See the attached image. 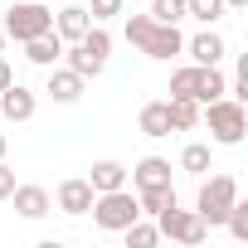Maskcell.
<instances>
[{"instance_id":"484cf974","label":"cell","mask_w":248,"mask_h":248,"mask_svg":"<svg viewBox=\"0 0 248 248\" xmlns=\"http://www.w3.org/2000/svg\"><path fill=\"white\" fill-rule=\"evenodd\" d=\"M224 88H229V83H224L219 63H209V68H204V88H200V107H204V102H214V97H224Z\"/></svg>"},{"instance_id":"2e32d148","label":"cell","mask_w":248,"mask_h":248,"mask_svg":"<svg viewBox=\"0 0 248 248\" xmlns=\"http://www.w3.org/2000/svg\"><path fill=\"white\" fill-rule=\"evenodd\" d=\"M88 185H93L97 195H102V190H122V185H127V166H122V161H93Z\"/></svg>"},{"instance_id":"8fae6325","label":"cell","mask_w":248,"mask_h":248,"mask_svg":"<svg viewBox=\"0 0 248 248\" xmlns=\"http://www.w3.org/2000/svg\"><path fill=\"white\" fill-rule=\"evenodd\" d=\"M25 59L30 63H39V68H54L59 59H63V39L49 30V34H34V39H25Z\"/></svg>"},{"instance_id":"277c9868","label":"cell","mask_w":248,"mask_h":248,"mask_svg":"<svg viewBox=\"0 0 248 248\" xmlns=\"http://www.w3.org/2000/svg\"><path fill=\"white\" fill-rule=\"evenodd\" d=\"M0 30H5V39L25 44V39H34V34H49V30H54V10H44V0H15Z\"/></svg>"},{"instance_id":"4dcf8cb0","label":"cell","mask_w":248,"mask_h":248,"mask_svg":"<svg viewBox=\"0 0 248 248\" xmlns=\"http://www.w3.org/2000/svg\"><path fill=\"white\" fill-rule=\"evenodd\" d=\"M5 151H10V141H5V132H0V161H5Z\"/></svg>"},{"instance_id":"f546056e","label":"cell","mask_w":248,"mask_h":248,"mask_svg":"<svg viewBox=\"0 0 248 248\" xmlns=\"http://www.w3.org/2000/svg\"><path fill=\"white\" fill-rule=\"evenodd\" d=\"M10 83H15V68H10V59H5V54H0V88H10Z\"/></svg>"},{"instance_id":"d4e9b609","label":"cell","mask_w":248,"mask_h":248,"mask_svg":"<svg viewBox=\"0 0 248 248\" xmlns=\"http://www.w3.org/2000/svg\"><path fill=\"white\" fill-rule=\"evenodd\" d=\"M151 5V20H161V25H180L185 20V0H146Z\"/></svg>"},{"instance_id":"6da1fadb","label":"cell","mask_w":248,"mask_h":248,"mask_svg":"<svg viewBox=\"0 0 248 248\" xmlns=\"http://www.w3.org/2000/svg\"><path fill=\"white\" fill-rule=\"evenodd\" d=\"M127 44H137L146 59H175V54H185V34H180V25H161V20H151V15H127Z\"/></svg>"},{"instance_id":"7a4b0ae2","label":"cell","mask_w":248,"mask_h":248,"mask_svg":"<svg viewBox=\"0 0 248 248\" xmlns=\"http://www.w3.org/2000/svg\"><path fill=\"white\" fill-rule=\"evenodd\" d=\"M200 122L209 127V137L219 146H243V137H248V102H233L224 93V97H214V102L200 107Z\"/></svg>"},{"instance_id":"e0dca14e","label":"cell","mask_w":248,"mask_h":248,"mask_svg":"<svg viewBox=\"0 0 248 248\" xmlns=\"http://www.w3.org/2000/svg\"><path fill=\"white\" fill-rule=\"evenodd\" d=\"M166 112H170V132H195L200 127V102H190V97H170Z\"/></svg>"},{"instance_id":"9a60e30c","label":"cell","mask_w":248,"mask_h":248,"mask_svg":"<svg viewBox=\"0 0 248 248\" xmlns=\"http://www.w3.org/2000/svg\"><path fill=\"white\" fill-rule=\"evenodd\" d=\"M204 68H209V63H190V68H175V73H170V97H190V102H200V88H204Z\"/></svg>"},{"instance_id":"1f68e13d","label":"cell","mask_w":248,"mask_h":248,"mask_svg":"<svg viewBox=\"0 0 248 248\" xmlns=\"http://www.w3.org/2000/svg\"><path fill=\"white\" fill-rule=\"evenodd\" d=\"M224 5H233V10H243V5H248V0H224Z\"/></svg>"},{"instance_id":"4316f807","label":"cell","mask_w":248,"mask_h":248,"mask_svg":"<svg viewBox=\"0 0 248 248\" xmlns=\"http://www.w3.org/2000/svg\"><path fill=\"white\" fill-rule=\"evenodd\" d=\"M122 5H127V0H93V10H88V15H93V20L102 25V20H112V15H122Z\"/></svg>"},{"instance_id":"ac0fdd59","label":"cell","mask_w":248,"mask_h":248,"mask_svg":"<svg viewBox=\"0 0 248 248\" xmlns=\"http://www.w3.org/2000/svg\"><path fill=\"white\" fill-rule=\"evenodd\" d=\"M137 122H141V137H170V112H166V102H146Z\"/></svg>"},{"instance_id":"f1b7e54d","label":"cell","mask_w":248,"mask_h":248,"mask_svg":"<svg viewBox=\"0 0 248 248\" xmlns=\"http://www.w3.org/2000/svg\"><path fill=\"white\" fill-rule=\"evenodd\" d=\"M10 190H15V170L0 161V200H10Z\"/></svg>"},{"instance_id":"5bb4252c","label":"cell","mask_w":248,"mask_h":248,"mask_svg":"<svg viewBox=\"0 0 248 248\" xmlns=\"http://www.w3.org/2000/svg\"><path fill=\"white\" fill-rule=\"evenodd\" d=\"M88 25H93V15H88L83 5H68V10H59V15H54V34H59V39H68V44H73V39H83V34H88Z\"/></svg>"},{"instance_id":"ba28073f","label":"cell","mask_w":248,"mask_h":248,"mask_svg":"<svg viewBox=\"0 0 248 248\" xmlns=\"http://www.w3.org/2000/svg\"><path fill=\"white\" fill-rule=\"evenodd\" d=\"M34 112H39V97H34V88H20V83L0 88V117H5V122H30Z\"/></svg>"},{"instance_id":"52a82bcc","label":"cell","mask_w":248,"mask_h":248,"mask_svg":"<svg viewBox=\"0 0 248 248\" xmlns=\"http://www.w3.org/2000/svg\"><path fill=\"white\" fill-rule=\"evenodd\" d=\"M44 93H49L54 102H63V107H73V102H78V97L88 93V78H78V73H73L68 63H63V68L54 63V68H49V83H44Z\"/></svg>"},{"instance_id":"4fadbf2b","label":"cell","mask_w":248,"mask_h":248,"mask_svg":"<svg viewBox=\"0 0 248 248\" xmlns=\"http://www.w3.org/2000/svg\"><path fill=\"white\" fill-rule=\"evenodd\" d=\"M127 175H132L137 190H156V185H170V161L146 156V161H137V170H127Z\"/></svg>"},{"instance_id":"836d02e7","label":"cell","mask_w":248,"mask_h":248,"mask_svg":"<svg viewBox=\"0 0 248 248\" xmlns=\"http://www.w3.org/2000/svg\"><path fill=\"white\" fill-rule=\"evenodd\" d=\"M132 5H137V0H132Z\"/></svg>"},{"instance_id":"d6a6232c","label":"cell","mask_w":248,"mask_h":248,"mask_svg":"<svg viewBox=\"0 0 248 248\" xmlns=\"http://www.w3.org/2000/svg\"><path fill=\"white\" fill-rule=\"evenodd\" d=\"M0 49H5V30H0Z\"/></svg>"},{"instance_id":"ffe728a7","label":"cell","mask_w":248,"mask_h":248,"mask_svg":"<svg viewBox=\"0 0 248 248\" xmlns=\"http://www.w3.org/2000/svg\"><path fill=\"white\" fill-rule=\"evenodd\" d=\"M137 204H141V214H161V209H170V204H175V185H156V190H137Z\"/></svg>"},{"instance_id":"5b68a950","label":"cell","mask_w":248,"mask_h":248,"mask_svg":"<svg viewBox=\"0 0 248 248\" xmlns=\"http://www.w3.org/2000/svg\"><path fill=\"white\" fill-rule=\"evenodd\" d=\"M233 200H238V180H233V175H209V180L200 185V195H195V209H200V219L214 229V224H224V214L233 209Z\"/></svg>"},{"instance_id":"7402d4cb","label":"cell","mask_w":248,"mask_h":248,"mask_svg":"<svg viewBox=\"0 0 248 248\" xmlns=\"http://www.w3.org/2000/svg\"><path fill=\"white\" fill-rule=\"evenodd\" d=\"M122 233H127V248H156L161 243V229L156 224H141V219H132Z\"/></svg>"},{"instance_id":"3957f363","label":"cell","mask_w":248,"mask_h":248,"mask_svg":"<svg viewBox=\"0 0 248 248\" xmlns=\"http://www.w3.org/2000/svg\"><path fill=\"white\" fill-rule=\"evenodd\" d=\"M93 224L97 229H107V233H122L132 219H141V204H137V195L122 185V190H102V195H93Z\"/></svg>"},{"instance_id":"83f0119b","label":"cell","mask_w":248,"mask_h":248,"mask_svg":"<svg viewBox=\"0 0 248 248\" xmlns=\"http://www.w3.org/2000/svg\"><path fill=\"white\" fill-rule=\"evenodd\" d=\"M224 93H229L233 102H248V73H238V78H233V83H229Z\"/></svg>"},{"instance_id":"cb8c5ba5","label":"cell","mask_w":248,"mask_h":248,"mask_svg":"<svg viewBox=\"0 0 248 248\" xmlns=\"http://www.w3.org/2000/svg\"><path fill=\"white\" fill-rule=\"evenodd\" d=\"M63 59H68V68H73V73H78V78H97V73H102V68H107V63H102V59H93V54H83V49H78V44H73V49H68V54H63Z\"/></svg>"},{"instance_id":"d6986e66","label":"cell","mask_w":248,"mask_h":248,"mask_svg":"<svg viewBox=\"0 0 248 248\" xmlns=\"http://www.w3.org/2000/svg\"><path fill=\"white\" fill-rule=\"evenodd\" d=\"M73 44H78L83 54L102 59V63H107V54H112V34H107V30H102L97 20H93V25H88V34H83V39H73Z\"/></svg>"},{"instance_id":"7c38bea8","label":"cell","mask_w":248,"mask_h":248,"mask_svg":"<svg viewBox=\"0 0 248 248\" xmlns=\"http://www.w3.org/2000/svg\"><path fill=\"white\" fill-rule=\"evenodd\" d=\"M185 54L195 59V63H224V54H229V44L214 34V30H204V34H195V39H185Z\"/></svg>"},{"instance_id":"9c48e42d","label":"cell","mask_w":248,"mask_h":248,"mask_svg":"<svg viewBox=\"0 0 248 248\" xmlns=\"http://www.w3.org/2000/svg\"><path fill=\"white\" fill-rule=\"evenodd\" d=\"M93 185H88V175H73V180H63L59 185V195H54V204L63 209V214H88L93 209Z\"/></svg>"},{"instance_id":"603a6c76","label":"cell","mask_w":248,"mask_h":248,"mask_svg":"<svg viewBox=\"0 0 248 248\" xmlns=\"http://www.w3.org/2000/svg\"><path fill=\"white\" fill-rule=\"evenodd\" d=\"M180 170H185V175H204V170H209V146H204V141H190V146L180 151Z\"/></svg>"},{"instance_id":"44dd1931","label":"cell","mask_w":248,"mask_h":248,"mask_svg":"<svg viewBox=\"0 0 248 248\" xmlns=\"http://www.w3.org/2000/svg\"><path fill=\"white\" fill-rule=\"evenodd\" d=\"M224 0H185V20H200V25H214V20H224Z\"/></svg>"},{"instance_id":"30bf717a","label":"cell","mask_w":248,"mask_h":248,"mask_svg":"<svg viewBox=\"0 0 248 248\" xmlns=\"http://www.w3.org/2000/svg\"><path fill=\"white\" fill-rule=\"evenodd\" d=\"M10 200H15V214H20V219H44V214L54 209V200H49L44 185H15Z\"/></svg>"},{"instance_id":"8992f818","label":"cell","mask_w":248,"mask_h":248,"mask_svg":"<svg viewBox=\"0 0 248 248\" xmlns=\"http://www.w3.org/2000/svg\"><path fill=\"white\" fill-rule=\"evenodd\" d=\"M156 229H161L166 238L185 243V248H195V243H204V238H209V224L200 219V209H180V204L161 209V214H156Z\"/></svg>"}]
</instances>
